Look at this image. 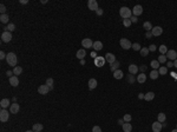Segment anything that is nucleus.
Wrapping results in <instances>:
<instances>
[{
    "label": "nucleus",
    "mask_w": 177,
    "mask_h": 132,
    "mask_svg": "<svg viewBox=\"0 0 177 132\" xmlns=\"http://www.w3.org/2000/svg\"><path fill=\"white\" fill-rule=\"evenodd\" d=\"M119 14H120V17L123 18V20H124V19H130L132 17V11L129 8V7L123 6V7H120V9H119Z\"/></svg>",
    "instance_id": "nucleus-1"
},
{
    "label": "nucleus",
    "mask_w": 177,
    "mask_h": 132,
    "mask_svg": "<svg viewBox=\"0 0 177 132\" xmlns=\"http://www.w3.org/2000/svg\"><path fill=\"white\" fill-rule=\"evenodd\" d=\"M6 60H7V64H8L9 66H13V67H15L17 64H18V58H17V55H15L13 52L7 53Z\"/></svg>",
    "instance_id": "nucleus-2"
},
{
    "label": "nucleus",
    "mask_w": 177,
    "mask_h": 132,
    "mask_svg": "<svg viewBox=\"0 0 177 132\" xmlns=\"http://www.w3.org/2000/svg\"><path fill=\"white\" fill-rule=\"evenodd\" d=\"M119 44H120V47H122V49H124V50L132 49L131 41H130L129 39H126V38H122V39H120V41H119Z\"/></svg>",
    "instance_id": "nucleus-3"
},
{
    "label": "nucleus",
    "mask_w": 177,
    "mask_h": 132,
    "mask_svg": "<svg viewBox=\"0 0 177 132\" xmlns=\"http://www.w3.org/2000/svg\"><path fill=\"white\" fill-rule=\"evenodd\" d=\"M1 40L4 43H9L12 40V33L8 31H4L3 34H1Z\"/></svg>",
    "instance_id": "nucleus-4"
},
{
    "label": "nucleus",
    "mask_w": 177,
    "mask_h": 132,
    "mask_svg": "<svg viewBox=\"0 0 177 132\" xmlns=\"http://www.w3.org/2000/svg\"><path fill=\"white\" fill-rule=\"evenodd\" d=\"M9 118V113L7 112L6 109H1V111H0V120L3 122V123H5V122H7Z\"/></svg>",
    "instance_id": "nucleus-5"
},
{
    "label": "nucleus",
    "mask_w": 177,
    "mask_h": 132,
    "mask_svg": "<svg viewBox=\"0 0 177 132\" xmlns=\"http://www.w3.org/2000/svg\"><path fill=\"white\" fill-rule=\"evenodd\" d=\"M93 43H95V41H92L90 38H85V39L82 40V46L84 47V49H90V47L93 46Z\"/></svg>",
    "instance_id": "nucleus-6"
},
{
    "label": "nucleus",
    "mask_w": 177,
    "mask_h": 132,
    "mask_svg": "<svg viewBox=\"0 0 177 132\" xmlns=\"http://www.w3.org/2000/svg\"><path fill=\"white\" fill-rule=\"evenodd\" d=\"M105 57H97V58H95V66H97V67H103L104 64H105Z\"/></svg>",
    "instance_id": "nucleus-7"
},
{
    "label": "nucleus",
    "mask_w": 177,
    "mask_h": 132,
    "mask_svg": "<svg viewBox=\"0 0 177 132\" xmlns=\"http://www.w3.org/2000/svg\"><path fill=\"white\" fill-rule=\"evenodd\" d=\"M167 58H168L169 60H171V62H172V60L175 62L177 59V52L175 50H169L168 52H167Z\"/></svg>",
    "instance_id": "nucleus-8"
},
{
    "label": "nucleus",
    "mask_w": 177,
    "mask_h": 132,
    "mask_svg": "<svg viewBox=\"0 0 177 132\" xmlns=\"http://www.w3.org/2000/svg\"><path fill=\"white\" fill-rule=\"evenodd\" d=\"M142 13H143V7L140 6V5H136V6L132 8V16L138 17V16H140Z\"/></svg>",
    "instance_id": "nucleus-9"
},
{
    "label": "nucleus",
    "mask_w": 177,
    "mask_h": 132,
    "mask_svg": "<svg viewBox=\"0 0 177 132\" xmlns=\"http://www.w3.org/2000/svg\"><path fill=\"white\" fill-rule=\"evenodd\" d=\"M87 7L88 9H91V11H97L98 9V3H97V0H88V3H87Z\"/></svg>",
    "instance_id": "nucleus-10"
},
{
    "label": "nucleus",
    "mask_w": 177,
    "mask_h": 132,
    "mask_svg": "<svg viewBox=\"0 0 177 132\" xmlns=\"http://www.w3.org/2000/svg\"><path fill=\"white\" fill-rule=\"evenodd\" d=\"M49 91H51V90H50V87L47 85H40L39 87H38V92L40 93V94H47V93H49Z\"/></svg>",
    "instance_id": "nucleus-11"
},
{
    "label": "nucleus",
    "mask_w": 177,
    "mask_h": 132,
    "mask_svg": "<svg viewBox=\"0 0 177 132\" xmlns=\"http://www.w3.org/2000/svg\"><path fill=\"white\" fill-rule=\"evenodd\" d=\"M151 129H152L153 132H161V131H162V129H163L162 123H159L158 120H157V122L152 123V126H151Z\"/></svg>",
    "instance_id": "nucleus-12"
},
{
    "label": "nucleus",
    "mask_w": 177,
    "mask_h": 132,
    "mask_svg": "<svg viewBox=\"0 0 177 132\" xmlns=\"http://www.w3.org/2000/svg\"><path fill=\"white\" fill-rule=\"evenodd\" d=\"M19 110H20V106H19V104H17V103H13V104H11V106H9V113L17 114L19 112Z\"/></svg>",
    "instance_id": "nucleus-13"
},
{
    "label": "nucleus",
    "mask_w": 177,
    "mask_h": 132,
    "mask_svg": "<svg viewBox=\"0 0 177 132\" xmlns=\"http://www.w3.org/2000/svg\"><path fill=\"white\" fill-rule=\"evenodd\" d=\"M151 33H152L153 37H159V35L163 33V28L161 27V26H155V27L152 28Z\"/></svg>",
    "instance_id": "nucleus-14"
},
{
    "label": "nucleus",
    "mask_w": 177,
    "mask_h": 132,
    "mask_svg": "<svg viewBox=\"0 0 177 132\" xmlns=\"http://www.w3.org/2000/svg\"><path fill=\"white\" fill-rule=\"evenodd\" d=\"M105 60H106L109 64H112V63L116 62V57L113 53H106L105 54Z\"/></svg>",
    "instance_id": "nucleus-15"
},
{
    "label": "nucleus",
    "mask_w": 177,
    "mask_h": 132,
    "mask_svg": "<svg viewBox=\"0 0 177 132\" xmlns=\"http://www.w3.org/2000/svg\"><path fill=\"white\" fill-rule=\"evenodd\" d=\"M129 73L130 74H137L138 73V66L136 64H131L129 66Z\"/></svg>",
    "instance_id": "nucleus-16"
},
{
    "label": "nucleus",
    "mask_w": 177,
    "mask_h": 132,
    "mask_svg": "<svg viewBox=\"0 0 177 132\" xmlns=\"http://www.w3.org/2000/svg\"><path fill=\"white\" fill-rule=\"evenodd\" d=\"M97 85H98V83L95 78H91V79L88 80V89L90 90H95L97 87Z\"/></svg>",
    "instance_id": "nucleus-17"
},
{
    "label": "nucleus",
    "mask_w": 177,
    "mask_h": 132,
    "mask_svg": "<svg viewBox=\"0 0 177 132\" xmlns=\"http://www.w3.org/2000/svg\"><path fill=\"white\" fill-rule=\"evenodd\" d=\"M9 84L12 86H14V87H17V86L19 85V79L17 76H13V77L9 78Z\"/></svg>",
    "instance_id": "nucleus-18"
},
{
    "label": "nucleus",
    "mask_w": 177,
    "mask_h": 132,
    "mask_svg": "<svg viewBox=\"0 0 177 132\" xmlns=\"http://www.w3.org/2000/svg\"><path fill=\"white\" fill-rule=\"evenodd\" d=\"M113 77H115V79H122L124 77V73L122 70H117L113 72Z\"/></svg>",
    "instance_id": "nucleus-19"
},
{
    "label": "nucleus",
    "mask_w": 177,
    "mask_h": 132,
    "mask_svg": "<svg viewBox=\"0 0 177 132\" xmlns=\"http://www.w3.org/2000/svg\"><path fill=\"white\" fill-rule=\"evenodd\" d=\"M93 50H95V51H101L102 49H103V43H102V41H99V40H98V41H95V43H93Z\"/></svg>",
    "instance_id": "nucleus-20"
},
{
    "label": "nucleus",
    "mask_w": 177,
    "mask_h": 132,
    "mask_svg": "<svg viewBox=\"0 0 177 132\" xmlns=\"http://www.w3.org/2000/svg\"><path fill=\"white\" fill-rule=\"evenodd\" d=\"M11 101H9V99H3V100L0 101V106H1V109H7L8 106H11Z\"/></svg>",
    "instance_id": "nucleus-21"
},
{
    "label": "nucleus",
    "mask_w": 177,
    "mask_h": 132,
    "mask_svg": "<svg viewBox=\"0 0 177 132\" xmlns=\"http://www.w3.org/2000/svg\"><path fill=\"white\" fill-rule=\"evenodd\" d=\"M119 66H120V63L119 62H115V63H112V64H110V70L112 71V72H115V71H117V70H119Z\"/></svg>",
    "instance_id": "nucleus-22"
},
{
    "label": "nucleus",
    "mask_w": 177,
    "mask_h": 132,
    "mask_svg": "<svg viewBox=\"0 0 177 132\" xmlns=\"http://www.w3.org/2000/svg\"><path fill=\"white\" fill-rule=\"evenodd\" d=\"M137 81L139 84H143L145 83V80H147V76H145V73H139V76H137Z\"/></svg>",
    "instance_id": "nucleus-23"
},
{
    "label": "nucleus",
    "mask_w": 177,
    "mask_h": 132,
    "mask_svg": "<svg viewBox=\"0 0 177 132\" xmlns=\"http://www.w3.org/2000/svg\"><path fill=\"white\" fill-rule=\"evenodd\" d=\"M153 98H155V93H153V92H151V91L144 94V99H145V100H147V101H151Z\"/></svg>",
    "instance_id": "nucleus-24"
},
{
    "label": "nucleus",
    "mask_w": 177,
    "mask_h": 132,
    "mask_svg": "<svg viewBox=\"0 0 177 132\" xmlns=\"http://www.w3.org/2000/svg\"><path fill=\"white\" fill-rule=\"evenodd\" d=\"M143 27H144V30H145V31H147V32H151V31H152V25H151V22H150V21H145V22H144V24H143Z\"/></svg>",
    "instance_id": "nucleus-25"
},
{
    "label": "nucleus",
    "mask_w": 177,
    "mask_h": 132,
    "mask_svg": "<svg viewBox=\"0 0 177 132\" xmlns=\"http://www.w3.org/2000/svg\"><path fill=\"white\" fill-rule=\"evenodd\" d=\"M86 55V52H85V50H78V52H77V58L80 59V60H83L84 59V57Z\"/></svg>",
    "instance_id": "nucleus-26"
},
{
    "label": "nucleus",
    "mask_w": 177,
    "mask_h": 132,
    "mask_svg": "<svg viewBox=\"0 0 177 132\" xmlns=\"http://www.w3.org/2000/svg\"><path fill=\"white\" fill-rule=\"evenodd\" d=\"M124 132H131L132 131V125L130 123H124V125L122 126Z\"/></svg>",
    "instance_id": "nucleus-27"
},
{
    "label": "nucleus",
    "mask_w": 177,
    "mask_h": 132,
    "mask_svg": "<svg viewBox=\"0 0 177 132\" xmlns=\"http://www.w3.org/2000/svg\"><path fill=\"white\" fill-rule=\"evenodd\" d=\"M43 129H44V126L41 125V124H39V123H36L33 125V127H32V130H33L34 132H40Z\"/></svg>",
    "instance_id": "nucleus-28"
},
{
    "label": "nucleus",
    "mask_w": 177,
    "mask_h": 132,
    "mask_svg": "<svg viewBox=\"0 0 177 132\" xmlns=\"http://www.w3.org/2000/svg\"><path fill=\"white\" fill-rule=\"evenodd\" d=\"M158 76H159L158 70H152L151 72H150V78H151L152 80L157 79V78H158Z\"/></svg>",
    "instance_id": "nucleus-29"
},
{
    "label": "nucleus",
    "mask_w": 177,
    "mask_h": 132,
    "mask_svg": "<svg viewBox=\"0 0 177 132\" xmlns=\"http://www.w3.org/2000/svg\"><path fill=\"white\" fill-rule=\"evenodd\" d=\"M165 119H167V116H165V113H163V112L158 113V116H157V120H158L159 123H164Z\"/></svg>",
    "instance_id": "nucleus-30"
},
{
    "label": "nucleus",
    "mask_w": 177,
    "mask_h": 132,
    "mask_svg": "<svg viewBox=\"0 0 177 132\" xmlns=\"http://www.w3.org/2000/svg\"><path fill=\"white\" fill-rule=\"evenodd\" d=\"M150 66L153 68V70H158L161 66H159V62L158 60H152V62L150 63Z\"/></svg>",
    "instance_id": "nucleus-31"
},
{
    "label": "nucleus",
    "mask_w": 177,
    "mask_h": 132,
    "mask_svg": "<svg viewBox=\"0 0 177 132\" xmlns=\"http://www.w3.org/2000/svg\"><path fill=\"white\" fill-rule=\"evenodd\" d=\"M8 20H9L8 14H1V16H0V21L3 22V24H7Z\"/></svg>",
    "instance_id": "nucleus-32"
},
{
    "label": "nucleus",
    "mask_w": 177,
    "mask_h": 132,
    "mask_svg": "<svg viewBox=\"0 0 177 132\" xmlns=\"http://www.w3.org/2000/svg\"><path fill=\"white\" fill-rule=\"evenodd\" d=\"M140 55H142V57H147L148 54H149V49H148V47H142V49H140Z\"/></svg>",
    "instance_id": "nucleus-33"
},
{
    "label": "nucleus",
    "mask_w": 177,
    "mask_h": 132,
    "mask_svg": "<svg viewBox=\"0 0 177 132\" xmlns=\"http://www.w3.org/2000/svg\"><path fill=\"white\" fill-rule=\"evenodd\" d=\"M158 73H159V76H164V74L168 73V68L165 67V66H161L158 68Z\"/></svg>",
    "instance_id": "nucleus-34"
},
{
    "label": "nucleus",
    "mask_w": 177,
    "mask_h": 132,
    "mask_svg": "<svg viewBox=\"0 0 177 132\" xmlns=\"http://www.w3.org/2000/svg\"><path fill=\"white\" fill-rule=\"evenodd\" d=\"M23 72V68L20 67V66H15L14 68H13V73H14V76H19V74H21Z\"/></svg>",
    "instance_id": "nucleus-35"
},
{
    "label": "nucleus",
    "mask_w": 177,
    "mask_h": 132,
    "mask_svg": "<svg viewBox=\"0 0 177 132\" xmlns=\"http://www.w3.org/2000/svg\"><path fill=\"white\" fill-rule=\"evenodd\" d=\"M167 60H168V58H167V55H164V54H161L158 57L159 64H164V63H167Z\"/></svg>",
    "instance_id": "nucleus-36"
},
{
    "label": "nucleus",
    "mask_w": 177,
    "mask_h": 132,
    "mask_svg": "<svg viewBox=\"0 0 177 132\" xmlns=\"http://www.w3.org/2000/svg\"><path fill=\"white\" fill-rule=\"evenodd\" d=\"M158 50H159V52H161V54H165V53L168 52V47L165 46V45H161Z\"/></svg>",
    "instance_id": "nucleus-37"
},
{
    "label": "nucleus",
    "mask_w": 177,
    "mask_h": 132,
    "mask_svg": "<svg viewBox=\"0 0 177 132\" xmlns=\"http://www.w3.org/2000/svg\"><path fill=\"white\" fill-rule=\"evenodd\" d=\"M46 85L50 87V90H53V79L52 78H49L46 80Z\"/></svg>",
    "instance_id": "nucleus-38"
},
{
    "label": "nucleus",
    "mask_w": 177,
    "mask_h": 132,
    "mask_svg": "<svg viewBox=\"0 0 177 132\" xmlns=\"http://www.w3.org/2000/svg\"><path fill=\"white\" fill-rule=\"evenodd\" d=\"M131 20H130V19H124V20H123V25H124V26H125V27H130V26H131Z\"/></svg>",
    "instance_id": "nucleus-39"
},
{
    "label": "nucleus",
    "mask_w": 177,
    "mask_h": 132,
    "mask_svg": "<svg viewBox=\"0 0 177 132\" xmlns=\"http://www.w3.org/2000/svg\"><path fill=\"white\" fill-rule=\"evenodd\" d=\"M136 80H137V79L135 78V76H134V74H131V76L129 74V76H128V81H129V83H130V84H134L135 81H136Z\"/></svg>",
    "instance_id": "nucleus-40"
},
{
    "label": "nucleus",
    "mask_w": 177,
    "mask_h": 132,
    "mask_svg": "<svg viewBox=\"0 0 177 132\" xmlns=\"http://www.w3.org/2000/svg\"><path fill=\"white\" fill-rule=\"evenodd\" d=\"M123 119H124V122H125V123H130V122H131V119H132V117H131V114H128V113H126L125 116H124V118H123Z\"/></svg>",
    "instance_id": "nucleus-41"
},
{
    "label": "nucleus",
    "mask_w": 177,
    "mask_h": 132,
    "mask_svg": "<svg viewBox=\"0 0 177 132\" xmlns=\"http://www.w3.org/2000/svg\"><path fill=\"white\" fill-rule=\"evenodd\" d=\"M14 30H15V26H14V24H8V25H7L6 31H8V32H12V31H14Z\"/></svg>",
    "instance_id": "nucleus-42"
},
{
    "label": "nucleus",
    "mask_w": 177,
    "mask_h": 132,
    "mask_svg": "<svg viewBox=\"0 0 177 132\" xmlns=\"http://www.w3.org/2000/svg\"><path fill=\"white\" fill-rule=\"evenodd\" d=\"M140 49H142V47H140V45L138 43L132 44V50H134V51H140Z\"/></svg>",
    "instance_id": "nucleus-43"
},
{
    "label": "nucleus",
    "mask_w": 177,
    "mask_h": 132,
    "mask_svg": "<svg viewBox=\"0 0 177 132\" xmlns=\"http://www.w3.org/2000/svg\"><path fill=\"white\" fill-rule=\"evenodd\" d=\"M0 12H1V14H6V6L4 4L0 5Z\"/></svg>",
    "instance_id": "nucleus-44"
},
{
    "label": "nucleus",
    "mask_w": 177,
    "mask_h": 132,
    "mask_svg": "<svg viewBox=\"0 0 177 132\" xmlns=\"http://www.w3.org/2000/svg\"><path fill=\"white\" fill-rule=\"evenodd\" d=\"M148 49H149V51H150V52H155L156 50H157V46H156V45H153V44H152V45H150V46L148 47Z\"/></svg>",
    "instance_id": "nucleus-45"
},
{
    "label": "nucleus",
    "mask_w": 177,
    "mask_h": 132,
    "mask_svg": "<svg viewBox=\"0 0 177 132\" xmlns=\"http://www.w3.org/2000/svg\"><path fill=\"white\" fill-rule=\"evenodd\" d=\"M92 132H102V129L99 126H93L92 127Z\"/></svg>",
    "instance_id": "nucleus-46"
},
{
    "label": "nucleus",
    "mask_w": 177,
    "mask_h": 132,
    "mask_svg": "<svg viewBox=\"0 0 177 132\" xmlns=\"http://www.w3.org/2000/svg\"><path fill=\"white\" fill-rule=\"evenodd\" d=\"M6 57H7V54H6L5 52H4V51H1V52H0V59H1V60L6 59Z\"/></svg>",
    "instance_id": "nucleus-47"
},
{
    "label": "nucleus",
    "mask_w": 177,
    "mask_h": 132,
    "mask_svg": "<svg viewBox=\"0 0 177 132\" xmlns=\"http://www.w3.org/2000/svg\"><path fill=\"white\" fill-rule=\"evenodd\" d=\"M130 20H131L132 24H135V22H137V21H138V18H137V17H135V16H132L131 18H130Z\"/></svg>",
    "instance_id": "nucleus-48"
},
{
    "label": "nucleus",
    "mask_w": 177,
    "mask_h": 132,
    "mask_svg": "<svg viewBox=\"0 0 177 132\" xmlns=\"http://www.w3.org/2000/svg\"><path fill=\"white\" fill-rule=\"evenodd\" d=\"M96 13H97V16H103V13H104V11L102 8H98L97 11H96Z\"/></svg>",
    "instance_id": "nucleus-49"
},
{
    "label": "nucleus",
    "mask_w": 177,
    "mask_h": 132,
    "mask_svg": "<svg viewBox=\"0 0 177 132\" xmlns=\"http://www.w3.org/2000/svg\"><path fill=\"white\" fill-rule=\"evenodd\" d=\"M145 37H147L148 39H150V38L153 37V35H152V33H151V32H147V33H145Z\"/></svg>",
    "instance_id": "nucleus-50"
},
{
    "label": "nucleus",
    "mask_w": 177,
    "mask_h": 132,
    "mask_svg": "<svg viewBox=\"0 0 177 132\" xmlns=\"http://www.w3.org/2000/svg\"><path fill=\"white\" fill-rule=\"evenodd\" d=\"M139 68H140V71H142V73H144V71L147 70V66H145V65H142Z\"/></svg>",
    "instance_id": "nucleus-51"
},
{
    "label": "nucleus",
    "mask_w": 177,
    "mask_h": 132,
    "mask_svg": "<svg viewBox=\"0 0 177 132\" xmlns=\"http://www.w3.org/2000/svg\"><path fill=\"white\" fill-rule=\"evenodd\" d=\"M6 74H7V76H9V78H11V77H13L12 74H14V73H13V71H7Z\"/></svg>",
    "instance_id": "nucleus-52"
},
{
    "label": "nucleus",
    "mask_w": 177,
    "mask_h": 132,
    "mask_svg": "<svg viewBox=\"0 0 177 132\" xmlns=\"http://www.w3.org/2000/svg\"><path fill=\"white\" fill-rule=\"evenodd\" d=\"M124 123H125V122H124V119H118V124L119 125H124Z\"/></svg>",
    "instance_id": "nucleus-53"
},
{
    "label": "nucleus",
    "mask_w": 177,
    "mask_h": 132,
    "mask_svg": "<svg viewBox=\"0 0 177 132\" xmlns=\"http://www.w3.org/2000/svg\"><path fill=\"white\" fill-rule=\"evenodd\" d=\"M91 57H92V58H97V57H98L97 53H96V51H95V52H91Z\"/></svg>",
    "instance_id": "nucleus-54"
},
{
    "label": "nucleus",
    "mask_w": 177,
    "mask_h": 132,
    "mask_svg": "<svg viewBox=\"0 0 177 132\" xmlns=\"http://www.w3.org/2000/svg\"><path fill=\"white\" fill-rule=\"evenodd\" d=\"M138 99H144V93H139L138 94Z\"/></svg>",
    "instance_id": "nucleus-55"
},
{
    "label": "nucleus",
    "mask_w": 177,
    "mask_h": 132,
    "mask_svg": "<svg viewBox=\"0 0 177 132\" xmlns=\"http://www.w3.org/2000/svg\"><path fill=\"white\" fill-rule=\"evenodd\" d=\"M171 66H174V63H172V62H169L168 63V67H171Z\"/></svg>",
    "instance_id": "nucleus-56"
},
{
    "label": "nucleus",
    "mask_w": 177,
    "mask_h": 132,
    "mask_svg": "<svg viewBox=\"0 0 177 132\" xmlns=\"http://www.w3.org/2000/svg\"><path fill=\"white\" fill-rule=\"evenodd\" d=\"M28 0H20V4H27Z\"/></svg>",
    "instance_id": "nucleus-57"
},
{
    "label": "nucleus",
    "mask_w": 177,
    "mask_h": 132,
    "mask_svg": "<svg viewBox=\"0 0 177 132\" xmlns=\"http://www.w3.org/2000/svg\"><path fill=\"white\" fill-rule=\"evenodd\" d=\"M174 66H175V67H177V59H176V60H175V62H174Z\"/></svg>",
    "instance_id": "nucleus-58"
},
{
    "label": "nucleus",
    "mask_w": 177,
    "mask_h": 132,
    "mask_svg": "<svg viewBox=\"0 0 177 132\" xmlns=\"http://www.w3.org/2000/svg\"><path fill=\"white\" fill-rule=\"evenodd\" d=\"M80 64L84 65V64H85V60H84V59H83V60H80Z\"/></svg>",
    "instance_id": "nucleus-59"
},
{
    "label": "nucleus",
    "mask_w": 177,
    "mask_h": 132,
    "mask_svg": "<svg viewBox=\"0 0 177 132\" xmlns=\"http://www.w3.org/2000/svg\"><path fill=\"white\" fill-rule=\"evenodd\" d=\"M26 132H34V131H33V130H27Z\"/></svg>",
    "instance_id": "nucleus-60"
},
{
    "label": "nucleus",
    "mask_w": 177,
    "mask_h": 132,
    "mask_svg": "<svg viewBox=\"0 0 177 132\" xmlns=\"http://www.w3.org/2000/svg\"><path fill=\"white\" fill-rule=\"evenodd\" d=\"M171 132H177V129H175V130H172Z\"/></svg>",
    "instance_id": "nucleus-61"
}]
</instances>
